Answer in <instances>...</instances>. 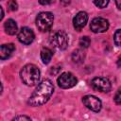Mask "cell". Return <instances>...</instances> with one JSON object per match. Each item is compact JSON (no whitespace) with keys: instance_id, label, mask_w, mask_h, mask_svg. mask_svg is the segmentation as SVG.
Masks as SVG:
<instances>
[{"instance_id":"6da1fadb","label":"cell","mask_w":121,"mask_h":121,"mask_svg":"<svg viewBox=\"0 0 121 121\" xmlns=\"http://www.w3.org/2000/svg\"><path fill=\"white\" fill-rule=\"evenodd\" d=\"M54 92V85L49 79L43 80L35 89L28 99L31 106H41L46 103Z\"/></svg>"},{"instance_id":"7a4b0ae2","label":"cell","mask_w":121,"mask_h":121,"mask_svg":"<svg viewBox=\"0 0 121 121\" xmlns=\"http://www.w3.org/2000/svg\"><path fill=\"white\" fill-rule=\"evenodd\" d=\"M20 76H21L22 81L26 85L33 86L38 83V81L40 79L41 73H40L39 68L36 65L29 63L23 67V69L21 70Z\"/></svg>"},{"instance_id":"3957f363","label":"cell","mask_w":121,"mask_h":121,"mask_svg":"<svg viewBox=\"0 0 121 121\" xmlns=\"http://www.w3.org/2000/svg\"><path fill=\"white\" fill-rule=\"evenodd\" d=\"M53 21H54L53 14L51 12L44 11L38 14L36 18V25L41 31L44 32V31H48L51 28L53 25Z\"/></svg>"},{"instance_id":"277c9868","label":"cell","mask_w":121,"mask_h":121,"mask_svg":"<svg viewBox=\"0 0 121 121\" xmlns=\"http://www.w3.org/2000/svg\"><path fill=\"white\" fill-rule=\"evenodd\" d=\"M50 43L55 48H57L59 50H63L68 45L67 34L62 30H59L52 35V37L50 39Z\"/></svg>"},{"instance_id":"5b68a950","label":"cell","mask_w":121,"mask_h":121,"mask_svg":"<svg viewBox=\"0 0 121 121\" xmlns=\"http://www.w3.org/2000/svg\"><path fill=\"white\" fill-rule=\"evenodd\" d=\"M78 82L77 78L69 72L62 73L59 78H58V84L60 88L63 89H68L71 87H74Z\"/></svg>"},{"instance_id":"8992f818","label":"cell","mask_w":121,"mask_h":121,"mask_svg":"<svg viewBox=\"0 0 121 121\" xmlns=\"http://www.w3.org/2000/svg\"><path fill=\"white\" fill-rule=\"evenodd\" d=\"M91 84L95 90L99 92H104V93L109 92L112 88V84L110 80L107 78H103V77H97L93 78Z\"/></svg>"},{"instance_id":"52a82bcc","label":"cell","mask_w":121,"mask_h":121,"mask_svg":"<svg viewBox=\"0 0 121 121\" xmlns=\"http://www.w3.org/2000/svg\"><path fill=\"white\" fill-rule=\"evenodd\" d=\"M90 28L95 33L105 32L109 28V22H108V20H106L102 17L94 18L90 24Z\"/></svg>"},{"instance_id":"ba28073f","label":"cell","mask_w":121,"mask_h":121,"mask_svg":"<svg viewBox=\"0 0 121 121\" xmlns=\"http://www.w3.org/2000/svg\"><path fill=\"white\" fill-rule=\"evenodd\" d=\"M83 104L93 112H99L102 108L101 101L95 95H85L82 98Z\"/></svg>"},{"instance_id":"9c48e42d","label":"cell","mask_w":121,"mask_h":121,"mask_svg":"<svg viewBox=\"0 0 121 121\" xmlns=\"http://www.w3.org/2000/svg\"><path fill=\"white\" fill-rule=\"evenodd\" d=\"M34 38H35V35L32 29L26 26L22 27L18 33V40L20 43L24 44H30L34 41Z\"/></svg>"},{"instance_id":"30bf717a","label":"cell","mask_w":121,"mask_h":121,"mask_svg":"<svg viewBox=\"0 0 121 121\" xmlns=\"http://www.w3.org/2000/svg\"><path fill=\"white\" fill-rule=\"evenodd\" d=\"M88 21V14L85 11H79L73 19V25L77 31H80Z\"/></svg>"},{"instance_id":"8fae6325","label":"cell","mask_w":121,"mask_h":121,"mask_svg":"<svg viewBox=\"0 0 121 121\" xmlns=\"http://www.w3.org/2000/svg\"><path fill=\"white\" fill-rule=\"evenodd\" d=\"M15 46L13 43H5L1 45L0 48V58L1 60H6L11 56V54L14 52Z\"/></svg>"},{"instance_id":"7c38bea8","label":"cell","mask_w":121,"mask_h":121,"mask_svg":"<svg viewBox=\"0 0 121 121\" xmlns=\"http://www.w3.org/2000/svg\"><path fill=\"white\" fill-rule=\"evenodd\" d=\"M4 28H5V31L6 33H8L9 35H14L17 30H18V27H17V24L15 23L14 20L12 19H8L5 24H4Z\"/></svg>"},{"instance_id":"4fadbf2b","label":"cell","mask_w":121,"mask_h":121,"mask_svg":"<svg viewBox=\"0 0 121 121\" xmlns=\"http://www.w3.org/2000/svg\"><path fill=\"white\" fill-rule=\"evenodd\" d=\"M52 56H53V52L51 49H49L47 47H43L41 50V59L44 64H47L50 62Z\"/></svg>"},{"instance_id":"5bb4252c","label":"cell","mask_w":121,"mask_h":121,"mask_svg":"<svg viewBox=\"0 0 121 121\" xmlns=\"http://www.w3.org/2000/svg\"><path fill=\"white\" fill-rule=\"evenodd\" d=\"M84 57H85V54H84V52H83L82 50H80V49H77V50H75V51L72 53V60H73L75 62H77V63L81 62V61L84 60Z\"/></svg>"},{"instance_id":"9a60e30c","label":"cell","mask_w":121,"mask_h":121,"mask_svg":"<svg viewBox=\"0 0 121 121\" xmlns=\"http://www.w3.org/2000/svg\"><path fill=\"white\" fill-rule=\"evenodd\" d=\"M78 43H79V45H80L81 47H83V48H87V47L90 45V43H91V40H90L89 37L84 36V37H81V38L79 39Z\"/></svg>"},{"instance_id":"2e32d148","label":"cell","mask_w":121,"mask_h":121,"mask_svg":"<svg viewBox=\"0 0 121 121\" xmlns=\"http://www.w3.org/2000/svg\"><path fill=\"white\" fill-rule=\"evenodd\" d=\"M113 41L117 46L121 45V29H118L115 31V33L113 35Z\"/></svg>"},{"instance_id":"e0dca14e","label":"cell","mask_w":121,"mask_h":121,"mask_svg":"<svg viewBox=\"0 0 121 121\" xmlns=\"http://www.w3.org/2000/svg\"><path fill=\"white\" fill-rule=\"evenodd\" d=\"M109 1L110 0H94V3H95V5L96 7L100 8V9H103V8L108 6Z\"/></svg>"},{"instance_id":"ac0fdd59","label":"cell","mask_w":121,"mask_h":121,"mask_svg":"<svg viewBox=\"0 0 121 121\" xmlns=\"http://www.w3.org/2000/svg\"><path fill=\"white\" fill-rule=\"evenodd\" d=\"M8 8H9V10L15 11L18 9V4H17V2L15 0H9V3H8Z\"/></svg>"},{"instance_id":"d6986e66","label":"cell","mask_w":121,"mask_h":121,"mask_svg":"<svg viewBox=\"0 0 121 121\" xmlns=\"http://www.w3.org/2000/svg\"><path fill=\"white\" fill-rule=\"evenodd\" d=\"M113 99H114V102H115L116 104H118V105L121 104V88H119V89L117 90V92H116V94H115Z\"/></svg>"},{"instance_id":"ffe728a7","label":"cell","mask_w":121,"mask_h":121,"mask_svg":"<svg viewBox=\"0 0 121 121\" xmlns=\"http://www.w3.org/2000/svg\"><path fill=\"white\" fill-rule=\"evenodd\" d=\"M54 1H55V0H39V3H40L41 5L45 6V5H50V4L54 3Z\"/></svg>"},{"instance_id":"44dd1931","label":"cell","mask_w":121,"mask_h":121,"mask_svg":"<svg viewBox=\"0 0 121 121\" xmlns=\"http://www.w3.org/2000/svg\"><path fill=\"white\" fill-rule=\"evenodd\" d=\"M13 120H31V118L30 117H28V116H25V115H20V116H17V117H14V119Z\"/></svg>"},{"instance_id":"7402d4cb","label":"cell","mask_w":121,"mask_h":121,"mask_svg":"<svg viewBox=\"0 0 121 121\" xmlns=\"http://www.w3.org/2000/svg\"><path fill=\"white\" fill-rule=\"evenodd\" d=\"M116 63H117V66L118 67H121V55L118 57V59H117V61H116Z\"/></svg>"},{"instance_id":"603a6c76","label":"cell","mask_w":121,"mask_h":121,"mask_svg":"<svg viewBox=\"0 0 121 121\" xmlns=\"http://www.w3.org/2000/svg\"><path fill=\"white\" fill-rule=\"evenodd\" d=\"M115 4H116L117 8L121 9V0H115Z\"/></svg>"},{"instance_id":"cb8c5ba5","label":"cell","mask_w":121,"mask_h":121,"mask_svg":"<svg viewBox=\"0 0 121 121\" xmlns=\"http://www.w3.org/2000/svg\"><path fill=\"white\" fill-rule=\"evenodd\" d=\"M60 2H61L62 4H64V5H67V4L70 3V0H60Z\"/></svg>"},{"instance_id":"d4e9b609","label":"cell","mask_w":121,"mask_h":121,"mask_svg":"<svg viewBox=\"0 0 121 121\" xmlns=\"http://www.w3.org/2000/svg\"><path fill=\"white\" fill-rule=\"evenodd\" d=\"M0 9H1V17H0V20H2V19H3V17H4V11H3V8H0Z\"/></svg>"}]
</instances>
